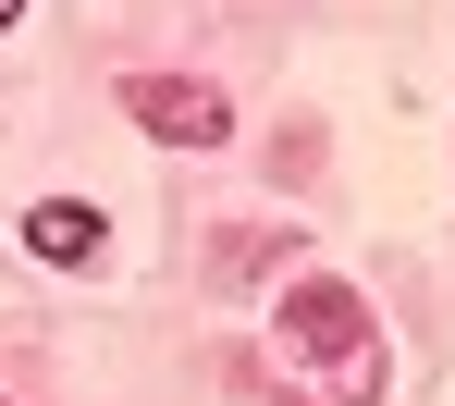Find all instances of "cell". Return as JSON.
<instances>
[{
    "label": "cell",
    "instance_id": "1",
    "mask_svg": "<svg viewBox=\"0 0 455 406\" xmlns=\"http://www.w3.org/2000/svg\"><path fill=\"white\" fill-rule=\"evenodd\" d=\"M283 345L332 357L345 382H370V370H381V357H370V308H357L345 283H320V271H307V283H283Z\"/></svg>",
    "mask_w": 455,
    "mask_h": 406
},
{
    "label": "cell",
    "instance_id": "2",
    "mask_svg": "<svg viewBox=\"0 0 455 406\" xmlns=\"http://www.w3.org/2000/svg\"><path fill=\"white\" fill-rule=\"evenodd\" d=\"M124 111L148 123L160 148H222V136H234L222 86H197V75H124Z\"/></svg>",
    "mask_w": 455,
    "mask_h": 406
},
{
    "label": "cell",
    "instance_id": "3",
    "mask_svg": "<svg viewBox=\"0 0 455 406\" xmlns=\"http://www.w3.org/2000/svg\"><path fill=\"white\" fill-rule=\"evenodd\" d=\"M99 235H111L99 197H37V210H25V259H50V271H86Z\"/></svg>",
    "mask_w": 455,
    "mask_h": 406
},
{
    "label": "cell",
    "instance_id": "4",
    "mask_svg": "<svg viewBox=\"0 0 455 406\" xmlns=\"http://www.w3.org/2000/svg\"><path fill=\"white\" fill-rule=\"evenodd\" d=\"M0 25H25V0H0Z\"/></svg>",
    "mask_w": 455,
    "mask_h": 406
}]
</instances>
